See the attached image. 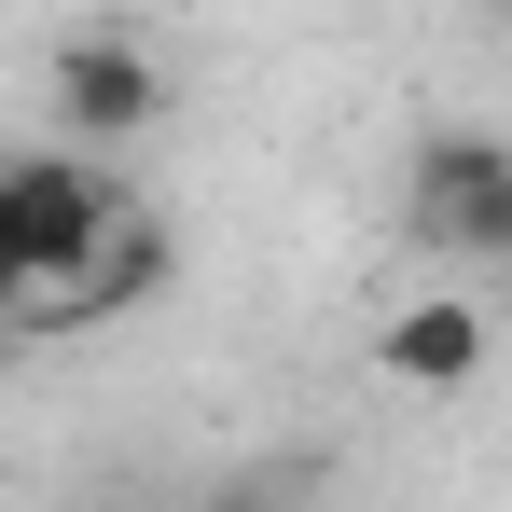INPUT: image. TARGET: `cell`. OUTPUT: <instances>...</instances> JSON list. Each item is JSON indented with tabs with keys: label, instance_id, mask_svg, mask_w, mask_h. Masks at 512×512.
I'll use <instances>...</instances> for the list:
<instances>
[{
	"label": "cell",
	"instance_id": "1",
	"mask_svg": "<svg viewBox=\"0 0 512 512\" xmlns=\"http://www.w3.org/2000/svg\"><path fill=\"white\" fill-rule=\"evenodd\" d=\"M125 180H111V153H84V139H42V153H14V180H0V222H14V291H70L111 236H125Z\"/></svg>",
	"mask_w": 512,
	"mask_h": 512
},
{
	"label": "cell",
	"instance_id": "2",
	"mask_svg": "<svg viewBox=\"0 0 512 512\" xmlns=\"http://www.w3.org/2000/svg\"><path fill=\"white\" fill-rule=\"evenodd\" d=\"M402 236L429 263H512V139L499 125H429L402 167Z\"/></svg>",
	"mask_w": 512,
	"mask_h": 512
},
{
	"label": "cell",
	"instance_id": "3",
	"mask_svg": "<svg viewBox=\"0 0 512 512\" xmlns=\"http://www.w3.org/2000/svg\"><path fill=\"white\" fill-rule=\"evenodd\" d=\"M42 97H56V139L111 153V139H139V125L167 111V70H153V42H125V28H70L56 70H42Z\"/></svg>",
	"mask_w": 512,
	"mask_h": 512
},
{
	"label": "cell",
	"instance_id": "4",
	"mask_svg": "<svg viewBox=\"0 0 512 512\" xmlns=\"http://www.w3.org/2000/svg\"><path fill=\"white\" fill-rule=\"evenodd\" d=\"M167 277H180L167 222H139V208H125V236H111V250H97L70 291H28V333H111V319H139Z\"/></svg>",
	"mask_w": 512,
	"mask_h": 512
},
{
	"label": "cell",
	"instance_id": "5",
	"mask_svg": "<svg viewBox=\"0 0 512 512\" xmlns=\"http://www.w3.org/2000/svg\"><path fill=\"white\" fill-rule=\"evenodd\" d=\"M374 374H388V388H429V402H457V388L485 374V305H457V291H429V305H388V333H374Z\"/></svg>",
	"mask_w": 512,
	"mask_h": 512
},
{
	"label": "cell",
	"instance_id": "6",
	"mask_svg": "<svg viewBox=\"0 0 512 512\" xmlns=\"http://www.w3.org/2000/svg\"><path fill=\"white\" fill-rule=\"evenodd\" d=\"M319 499V457H277V471H236V485H208L194 512H305Z\"/></svg>",
	"mask_w": 512,
	"mask_h": 512
},
{
	"label": "cell",
	"instance_id": "7",
	"mask_svg": "<svg viewBox=\"0 0 512 512\" xmlns=\"http://www.w3.org/2000/svg\"><path fill=\"white\" fill-rule=\"evenodd\" d=\"M84 512H153V499H84Z\"/></svg>",
	"mask_w": 512,
	"mask_h": 512
}]
</instances>
